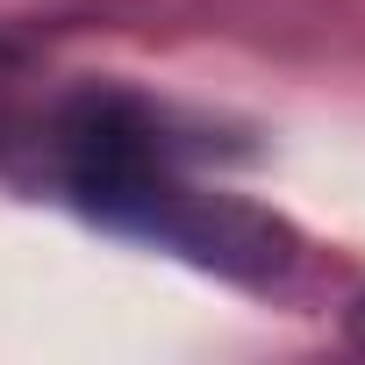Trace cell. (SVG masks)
Masks as SVG:
<instances>
[{
  "instance_id": "obj_1",
  "label": "cell",
  "mask_w": 365,
  "mask_h": 365,
  "mask_svg": "<svg viewBox=\"0 0 365 365\" xmlns=\"http://www.w3.org/2000/svg\"><path fill=\"white\" fill-rule=\"evenodd\" d=\"M58 150H65V187L93 222L150 237L179 258H194L208 272H230V279H251V287L287 279L294 237L272 215L244 208V201L187 187L179 165L165 158V136L150 129V115L136 101H122V93L72 101L65 129H58Z\"/></svg>"
},
{
  "instance_id": "obj_2",
  "label": "cell",
  "mask_w": 365,
  "mask_h": 365,
  "mask_svg": "<svg viewBox=\"0 0 365 365\" xmlns=\"http://www.w3.org/2000/svg\"><path fill=\"white\" fill-rule=\"evenodd\" d=\"M344 329H351V344H365V294L351 301V315H344Z\"/></svg>"
}]
</instances>
